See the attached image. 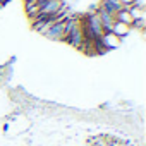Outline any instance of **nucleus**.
<instances>
[{"instance_id":"nucleus-1","label":"nucleus","mask_w":146,"mask_h":146,"mask_svg":"<svg viewBox=\"0 0 146 146\" xmlns=\"http://www.w3.org/2000/svg\"><path fill=\"white\" fill-rule=\"evenodd\" d=\"M38 4H40V16L52 17V16H55L60 11V7L65 2L64 0H43V2H38Z\"/></svg>"},{"instance_id":"nucleus-2","label":"nucleus","mask_w":146,"mask_h":146,"mask_svg":"<svg viewBox=\"0 0 146 146\" xmlns=\"http://www.w3.org/2000/svg\"><path fill=\"white\" fill-rule=\"evenodd\" d=\"M64 29H65V21L64 23H53L43 36L48 40H53V41H62L64 40Z\"/></svg>"},{"instance_id":"nucleus-3","label":"nucleus","mask_w":146,"mask_h":146,"mask_svg":"<svg viewBox=\"0 0 146 146\" xmlns=\"http://www.w3.org/2000/svg\"><path fill=\"white\" fill-rule=\"evenodd\" d=\"M96 14H98V19H100V23H102L103 33H108V31L112 29V24H113V21H115L113 14L107 12V11H105V9H102L100 5H98V11H96Z\"/></svg>"},{"instance_id":"nucleus-4","label":"nucleus","mask_w":146,"mask_h":146,"mask_svg":"<svg viewBox=\"0 0 146 146\" xmlns=\"http://www.w3.org/2000/svg\"><path fill=\"white\" fill-rule=\"evenodd\" d=\"M100 40H102V45L105 46V50H107V52H108V50H113V48H119V46H120V41H122V40H120V38H117L112 31L103 33Z\"/></svg>"},{"instance_id":"nucleus-5","label":"nucleus","mask_w":146,"mask_h":146,"mask_svg":"<svg viewBox=\"0 0 146 146\" xmlns=\"http://www.w3.org/2000/svg\"><path fill=\"white\" fill-rule=\"evenodd\" d=\"M24 12L29 17V21L36 19L38 14H40V4H38V0H26V2H24Z\"/></svg>"},{"instance_id":"nucleus-6","label":"nucleus","mask_w":146,"mask_h":146,"mask_svg":"<svg viewBox=\"0 0 146 146\" xmlns=\"http://www.w3.org/2000/svg\"><path fill=\"white\" fill-rule=\"evenodd\" d=\"M117 38H120V40H124L125 36H129V33L132 31L131 29V26H127V24H124V23H119V21H113V24H112V29H110Z\"/></svg>"},{"instance_id":"nucleus-7","label":"nucleus","mask_w":146,"mask_h":146,"mask_svg":"<svg viewBox=\"0 0 146 146\" xmlns=\"http://www.w3.org/2000/svg\"><path fill=\"white\" fill-rule=\"evenodd\" d=\"M113 17H115V21L124 23V24H127V26H131V24H132V16H131L129 9H125V7H122L120 11H117V12L113 14Z\"/></svg>"}]
</instances>
